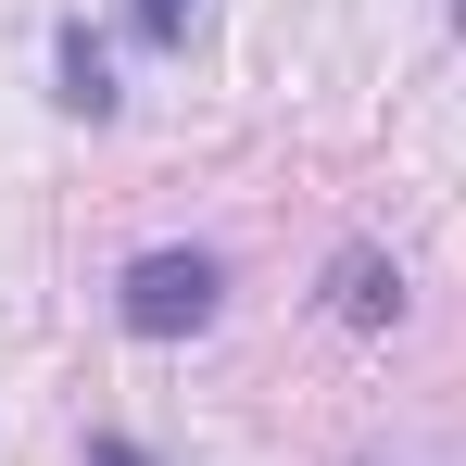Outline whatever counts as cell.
<instances>
[{
	"mask_svg": "<svg viewBox=\"0 0 466 466\" xmlns=\"http://www.w3.org/2000/svg\"><path fill=\"white\" fill-rule=\"evenodd\" d=\"M127 25H139L152 51H189V25H202V0H127Z\"/></svg>",
	"mask_w": 466,
	"mask_h": 466,
	"instance_id": "4",
	"label": "cell"
},
{
	"mask_svg": "<svg viewBox=\"0 0 466 466\" xmlns=\"http://www.w3.org/2000/svg\"><path fill=\"white\" fill-rule=\"evenodd\" d=\"M88 466H152V454H139L127 429H101V441H88Z\"/></svg>",
	"mask_w": 466,
	"mask_h": 466,
	"instance_id": "5",
	"label": "cell"
},
{
	"mask_svg": "<svg viewBox=\"0 0 466 466\" xmlns=\"http://www.w3.org/2000/svg\"><path fill=\"white\" fill-rule=\"evenodd\" d=\"M51 101H64L76 127H114V114H127V88H114V51L88 38V13H64V25H51Z\"/></svg>",
	"mask_w": 466,
	"mask_h": 466,
	"instance_id": "2",
	"label": "cell"
},
{
	"mask_svg": "<svg viewBox=\"0 0 466 466\" xmlns=\"http://www.w3.org/2000/svg\"><path fill=\"white\" fill-rule=\"evenodd\" d=\"M215 315H228V252H202V239L127 252V278H114V328L127 340H202Z\"/></svg>",
	"mask_w": 466,
	"mask_h": 466,
	"instance_id": "1",
	"label": "cell"
},
{
	"mask_svg": "<svg viewBox=\"0 0 466 466\" xmlns=\"http://www.w3.org/2000/svg\"><path fill=\"white\" fill-rule=\"evenodd\" d=\"M328 315H340V328H390V315H403V265L366 252V239L328 252Z\"/></svg>",
	"mask_w": 466,
	"mask_h": 466,
	"instance_id": "3",
	"label": "cell"
}]
</instances>
